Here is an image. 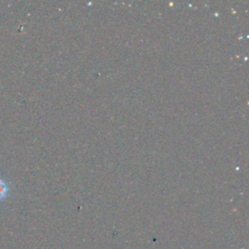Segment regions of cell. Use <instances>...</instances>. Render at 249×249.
I'll return each instance as SVG.
<instances>
[{"label":"cell","instance_id":"cell-1","mask_svg":"<svg viewBox=\"0 0 249 249\" xmlns=\"http://www.w3.org/2000/svg\"><path fill=\"white\" fill-rule=\"evenodd\" d=\"M8 191H9V187H8L6 181L3 180L2 178H0V199L4 198L6 196Z\"/></svg>","mask_w":249,"mask_h":249}]
</instances>
